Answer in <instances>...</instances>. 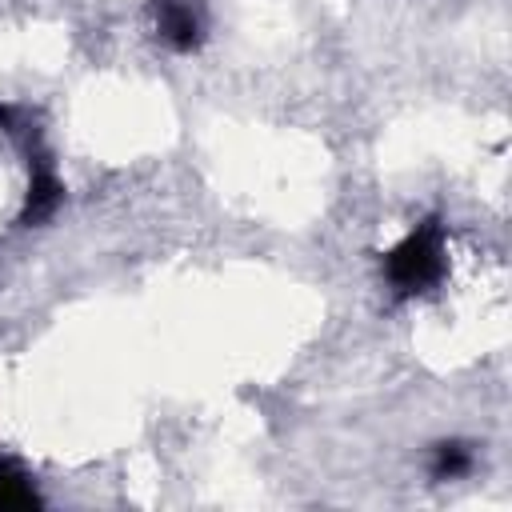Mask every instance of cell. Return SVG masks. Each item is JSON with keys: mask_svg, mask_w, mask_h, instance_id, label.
<instances>
[{"mask_svg": "<svg viewBox=\"0 0 512 512\" xmlns=\"http://www.w3.org/2000/svg\"><path fill=\"white\" fill-rule=\"evenodd\" d=\"M388 268V280L400 296H412V292H424L432 288L440 276H444V236H440V224L436 220H424L416 224L384 260Z\"/></svg>", "mask_w": 512, "mask_h": 512, "instance_id": "obj_1", "label": "cell"}, {"mask_svg": "<svg viewBox=\"0 0 512 512\" xmlns=\"http://www.w3.org/2000/svg\"><path fill=\"white\" fill-rule=\"evenodd\" d=\"M152 8H156V32H160V40L168 48H176V52L200 48L204 32H200V16H196L192 4H184V0H156Z\"/></svg>", "mask_w": 512, "mask_h": 512, "instance_id": "obj_2", "label": "cell"}, {"mask_svg": "<svg viewBox=\"0 0 512 512\" xmlns=\"http://www.w3.org/2000/svg\"><path fill=\"white\" fill-rule=\"evenodd\" d=\"M60 196H64V188H60L56 172H52V168H48L44 160H36V168H32V184H28V204H24V220H28V224H32V220H48V216L56 212Z\"/></svg>", "mask_w": 512, "mask_h": 512, "instance_id": "obj_3", "label": "cell"}, {"mask_svg": "<svg viewBox=\"0 0 512 512\" xmlns=\"http://www.w3.org/2000/svg\"><path fill=\"white\" fill-rule=\"evenodd\" d=\"M32 508H40L32 480L16 464H0V512H32Z\"/></svg>", "mask_w": 512, "mask_h": 512, "instance_id": "obj_4", "label": "cell"}, {"mask_svg": "<svg viewBox=\"0 0 512 512\" xmlns=\"http://www.w3.org/2000/svg\"><path fill=\"white\" fill-rule=\"evenodd\" d=\"M468 464H472L468 448H460V444H440V448H436V476H440V480L468 472Z\"/></svg>", "mask_w": 512, "mask_h": 512, "instance_id": "obj_5", "label": "cell"}]
</instances>
